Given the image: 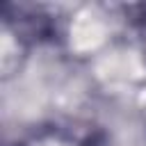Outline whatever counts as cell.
<instances>
[{
	"mask_svg": "<svg viewBox=\"0 0 146 146\" xmlns=\"http://www.w3.org/2000/svg\"><path fill=\"white\" fill-rule=\"evenodd\" d=\"M87 146H100V144H96V141H91V144H87Z\"/></svg>",
	"mask_w": 146,
	"mask_h": 146,
	"instance_id": "6da1fadb",
	"label": "cell"
}]
</instances>
